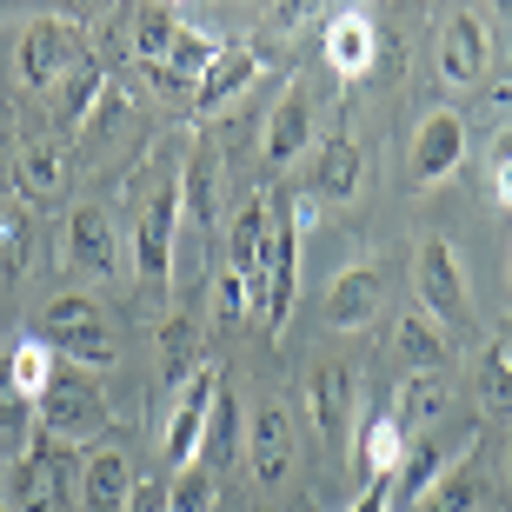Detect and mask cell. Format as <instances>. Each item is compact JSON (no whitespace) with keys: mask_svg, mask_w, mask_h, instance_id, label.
<instances>
[{"mask_svg":"<svg viewBox=\"0 0 512 512\" xmlns=\"http://www.w3.org/2000/svg\"><path fill=\"white\" fill-rule=\"evenodd\" d=\"M160 512H213V473L207 466H180L167 479V506Z\"/></svg>","mask_w":512,"mask_h":512,"instance_id":"836d02e7","label":"cell"},{"mask_svg":"<svg viewBox=\"0 0 512 512\" xmlns=\"http://www.w3.org/2000/svg\"><path fill=\"white\" fill-rule=\"evenodd\" d=\"M80 506L87 512H127L133 499V459L120 446H94V453L80 459Z\"/></svg>","mask_w":512,"mask_h":512,"instance_id":"4fadbf2b","label":"cell"},{"mask_svg":"<svg viewBox=\"0 0 512 512\" xmlns=\"http://www.w3.org/2000/svg\"><path fill=\"white\" fill-rule=\"evenodd\" d=\"M459 160H466V120L453 107H439V114H426L413 127V180L419 187H446L459 173Z\"/></svg>","mask_w":512,"mask_h":512,"instance_id":"52a82bcc","label":"cell"},{"mask_svg":"<svg viewBox=\"0 0 512 512\" xmlns=\"http://www.w3.org/2000/svg\"><path fill=\"white\" fill-rule=\"evenodd\" d=\"M506 473H512V439H506Z\"/></svg>","mask_w":512,"mask_h":512,"instance_id":"60d3db41","label":"cell"},{"mask_svg":"<svg viewBox=\"0 0 512 512\" xmlns=\"http://www.w3.org/2000/svg\"><path fill=\"white\" fill-rule=\"evenodd\" d=\"M499 7H512V0H499Z\"/></svg>","mask_w":512,"mask_h":512,"instance_id":"7bdbcfd3","label":"cell"},{"mask_svg":"<svg viewBox=\"0 0 512 512\" xmlns=\"http://www.w3.org/2000/svg\"><path fill=\"white\" fill-rule=\"evenodd\" d=\"M486 60H493L486 20H479V14H453V20H446V34H439V80H446V87H479Z\"/></svg>","mask_w":512,"mask_h":512,"instance_id":"8fae6325","label":"cell"},{"mask_svg":"<svg viewBox=\"0 0 512 512\" xmlns=\"http://www.w3.org/2000/svg\"><path fill=\"white\" fill-rule=\"evenodd\" d=\"M479 406L486 413H512V346L493 340L479 353Z\"/></svg>","mask_w":512,"mask_h":512,"instance_id":"4dcf8cb0","label":"cell"},{"mask_svg":"<svg viewBox=\"0 0 512 512\" xmlns=\"http://www.w3.org/2000/svg\"><path fill=\"white\" fill-rule=\"evenodd\" d=\"M107 87H114V80H107V67H100L94 54L80 60L74 74L60 80L54 94H60V127L67 133H80V127H94V114H100V100H107Z\"/></svg>","mask_w":512,"mask_h":512,"instance_id":"d4e9b609","label":"cell"},{"mask_svg":"<svg viewBox=\"0 0 512 512\" xmlns=\"http://www.w3.org/2000/svg\"><path fill=\"white\" fill-rule=\"evenodd\" d=\"M0 512H7V506H0Z\"/></svg>","mask_w":512,"mask_h":512,"instance_id":"ee69618b","label":"cell"},{"mask_svg":"<svg viewBox=\"0 0 512 512\" xmlns=\"http://www.w3.org/2000/svg\"><path fill=\"white\" fill-rule=\"evenodd\" d=\"M453 459H459V446H406V459L393 466V512H413L439 479L453 473Z\"/></svg>","mask_w":512,"mask_h":512,"instance_id":"d6986e66","label":"cell"},{"mask_svg":"<svg viewBox=\"0 0 512 512\" xmlns=\"http://www.w3.org/2000/svg\"><path fill=\"white\" fill-rule=\"evenodd\" d=\"M167 7H173V0H167Z\"/></svg>","mask_w":512,"mask_h":512,"instance_id":"f6af8a7d","label":"cell"},{"mask_svg":"<svg viewBox=\"0 0 512 512\" xmlns=\"http://www.w3.org/2000/svg\"><path fill=\"white\" fill-rule=\"evenodd\" d=\"M160 506H167V486H160V479H133L127 512H160Z\"/></svg>","mask_w":512,"mask_h":512,"instance_id":"ab89813d","label":"cell"},{"mask_svg":"<svg viewBox=\"0 0 512 512\" xmlns=\"http://www.w3.org/2000/svg\"><path fill=\"white\" fill-rule=\"evenodd\" d=\"M240 439H247L240 406H233V393L220 386V393H213V413H207V433H200V459H193V466H207V473L220 479L233 459H240Z\"/></svg>","mask_w":512,"mask_h":512,"instance_id":"484cf974","label":"cell"},{"mask_svg":"<svg viewBox=\"0 0 512 512\" xmlns=\"http://www.w3.org/2000/svg\"><path fill=\"white\" fill-rule=\"evenodd\" d=\"M306 147H313V100H306V87H286L273 120H266V167L273 173L293 167Z\"/></svg>","mask_w":512,"mask_h":512,"instance_id":"2e32d148","label":"cell"},{"mask_svg":"<svg viewBox=\"0 0 512 512\" xmlns=\"http://www.w3.org/2000/svg\"><path fill=\"white\" fill-rule=\"evenodd\" d=\"M366 180V153L353 133H333V140H320V167H313V193L320 200H353Z\"/></svg>","mask_w":512,"mask_h":512,"instance_id":"7402d4cb","label":"cell"},{"mask_svg":"<svg viewBox=\"0 0 512 512\" xmlns=\"http://www.w3.org/2000/svg\"><path fill=\"white\" fill-rule=\"evenodd\" d=\"M34 333L54 346V360H74V366H87V373L114 366V333H107V313H100L94 300H80V293L47 300V313H40Z\"/></svg>","mask_w":512,"mask_h":512,"instance_id":"6da1fadb","label":"cell"},{"mask_svg":"<svg viewBox=\"0 0 512 512\" xmlns=\"http://www.w3.org/2000/svg\"><path fill=\"white\" fill-rule=\"evenodd\" d=\"M40 426H47L54 439H67V446H80V439L100 426L94 386H87V380H60V373H54V386H47V399H40Z\"/></svg>","mask_w":512,"mask_h":512,"instance_id":"9a60e30c","label":"cell"},{"mask_svg":"<svg viewBox=\"0 0 512 512\" xmlns=\"http://www.w3.org/2000/svg\"><path fill=\"white\" fill-rule=\"evenodd\" d=\"M413 293H419V313H433L439 326H459L466 320V266H459L453 240L446 233H426L413 253Z\"/></svg>","mask_w":512,"mask_h":512,"instance_id":"3957f363","label":"cell"},{"mask_svg":"<svg viewBox=\"0 0 512 512\" xmlns=\"http://www.w3.org/2000/svg\"><path fill=\"white\" fill-rule=\"evenodd\" d=\"M173 220H180V200L160 193V207H153L147 220H140V233H133V266H140V280H147V286L173 280Z\"/></svg>","mask_w":512,"mask_h":512,"instance_id":"e0dca14e","label":"cell"},{"mask_svg":"<svg viewBox=\"0 0 512 512\" xmlns=\"http://www.w3.org/2000/svg\"><path fill=\"white\" fill-rule=\"evenodd\" d=\"M80 60H87V34L74 20H34L27 40H20V74H27V87H47V94L74 74Z\"/></svg>","mask_w":512,"mask_h":512,"instance_id":"277c9868","label":"cell"},{"mask_svg":"<svg viewBox=\"0 0 512 512\" xmlns=\"http://www.w3.org/2000/svg\"><path fill=\"white\" fill-rule=\"evenodd\" d=\"M67 459H74V446L40 426V433L27 439V453L14 459V473H7V512H60Z\"/></svg>","mask_w":512,"mask_h":512,"instance_id":"7a4b0ae2","label":"cell"},{"mask_svg":"<svg viewBox=\"0 0 512 512\" xmlns=\"http://www.w3.org/2000/svg\"><path fill=\"white\" fill-rule=\"evenodd\" d=\"M433 413H446V380L439 373H419V380H406L399 386V426H419V419H433Z\"/></svg>","mask_w":512,"mask_h":512,"instance_id":"d6a6232c","label":"cell"},{"mask_svg":"<svg viewBox=\"0 0 512 512\" xmlns=\"http://www.w3.org/2000/svg\"><path fill=\"white\" fill-rule=\"evenodd\" d=\"M380 293H386V273L373 260H353L333 273V286H326V326H340V333H360V326H373V313H380Z\"/></svg>","mask_w":512,"mask_h":512,"instance_id":"9c48e42d","label":"cell"},{"mask_svg":"<svg viewBox=\"0 0 512 512\" xmlns=\"http://www.w3.org/2000/svg\"><path fill=\"white\" fill-rule=\"evenodd\" d=\"M0 247H7V273H20L27 266V227L20 220H0Z\"/></svg>","mask_w":512,"mask_h":512,"instance_id":"f35d334b","label":"cell"},{"mask_svg":"<svg viewBox=\"0 0 512 512\" xmlns=\"http://www.w3.org/2000/svg\"><path fill=\"white\" fill-rule=\"evenodd\" d=\"M320 7L326 0H273V27H280V34H293V27H306V20H320Z\"/></svg>","mask_w":512,"mask_h":512,"instance_id":"8d00e7d4","label":"cell"},{"mask_svg":"<svg viewBox=\"0 0 512 512\" xmlns=\"http://www.w3.org/2000/svg\"><path fill=\"white\" fill-rule=\"evenodd\" d=\"M353 399H360V380H353V366H313V380H306V406H313V426H320L326 446H346L353 439Z\"/></svg>","mask_w":512,"mask_h":512,"instance_id":"30bf717a","label":"cell"},{"mask_svg":"<svg viewBox=\"0 0 512 512\" xmlns=\"http://www.w3.org/2000/svg\"><path fill=\"white\" fill-rule=\"evenodd\" d=\"M320 54H326V74L333 80H360L380 60V34H373V20L360 7H346V14H333L320 27Z\"/></svg>","mask_w":512,"mask_h":512,"instance_id":"ba28073f","label":"cell"},{"mask_svg":"<svg viewBox=\"0 0 512 512\" xmlns=\"http://www.w3.org/2000/svg\"><path fill=\"white\" fill-rule=\"evenodd\" d=\"M173 200H180V220H187V227L213 233V220H220V153H213V140H200V147L187 153V167L173 180Z\"/></svg>","mask_w":512,"mask_h":512,"instance_id":"5bb4252c","label":"cell"},{"mask_svg":"<svg viewBox=\"0 0 512 512\" xmlns=\"http://www.w3.org/2000/svg\"><path fill=\"white\" fill-rule=\"evenodd\" d=\"M506 286H512V260H506Z\"/></svg>","mask_w":512,"mask_h":512,"instance_id":"b9f144b4","label":"cell"},{"mask_svg":"<svg viewBox=\"0 0 512 512\" xmlns=\"http://www.w3.org/2000/svg\"><path fill=\"white\" fill-rule=\"evenodd\" d=\"M486 187L499 207H512V127L493 133V147H486Z\"/></svg>","mask_w":512,"mask_h":512,"instance_id":"d590c367","label":"cell"},{"mask_svg":"<svg viewBox=\"0 0 512 512\" xmlns=\"http://www.w3.org/2000/svg\"><path fill=\"white\" fill-rule=\"evenodd\" d=\"M213 313H220L227 326H240V320L253 313V286H247V273H233V266H227V273L213 280Z\"/></svg>","mask_w":512,"mask_h":512,"instance_id":"e575fe53","label":"cell"},{"mask_svg":"<svg viewBox=\"0 0 512 512\" xmlns=\"http://www.w3.org/2000/svg\"><path fill=\"white\" fill-rule=\"evenodd\" d=\"M240 459H247V473L260 479V486H280L286 473H293V419H286V406H253L247 413V439H240Z\"/></svg>","mask_w":512,"mask_h":512,"instance_id":"8992f818","label":"cell"},{"mask_svg":"<svg viewBox=\"0 0 512 512\" xmlns=\"http://www.w3.org/2000/svg\"><path fill=\"white\" fill-rule=\"evenodd\" d=\"M220 386H227V380H220V366H200V373L180 386L173 419H167V433H160V459H167L173 473L200 459V433H207V413H213V393H220Z\"/></svg>","mask_w":512,"mask_h":512,"instance_id":"5b68a950","label":"cell"},{"mask_svg":"<svg viewBox=\"0 0 512 512\" xmlns=\"http://www.w3.org/2000/svg\"><path fill=\"white\" fill-rule=\"evenodd\" d=\"M346 512H393V473H386V479H366V493L353 499Z\"/></svg>","mask_w":512,"mask_h":512,"instance_id":"74e56055","label":"cell"},{"mask_svg":"<svg viewBox=\"0 0 512 512\" xmlns=\"http://www.w3.org/2000/svg\"><path fill=\"white\" fill-rule=\"evenodd\" d=\"M266 240H273V200H247V207L233 213V227H227V266L233 273H260V260H266Z\"/></svg>","mask_w":512,"mask_h":512,"instance_id":"cb8c5ba5","label":"cell"},{"mask_svg":"<svg viewBox=\"0 0 512 512\" xmlns=\"http://www.w3.org/2000/svg\"><path fill=\"white\" fill-rule=\"evenodd\" d=\"M346 446H353L360 479H386L399 459H406V426H399L393 413H373V419H360V426H353V439H346Z\"/></svg>","mask_w":512,"mask_h":512,"instance_id":"ffe728a7","label":"cell"},{"mask_svg":"<svg viewBox=\"0 0 512 512\" xmlns=\"http://www.w3.org/2000/svg\"><path fill=\"white\" fill-rule=\"evenodd\" d=\"M393 346H399V360L419 366V373H446V360H453V340H446V326L433 320V313H399L393 326Z\"/></svg>","mask_w":512,"mask_h":512,"instance_id":"603a6c76","label":"cell"},{"mask_svg":"<svg viewBox=\"0 0 512 512\" xmlns=\"http://www.w3.org/2000/svg\"><path fill=\"white\" fill-rule=\"evenodd\" d=\"M193 346H200V320H193V313H173V320L160 326V340H153V353H160V360H153L160 393H180V386L200 373V353H193Z\"/></svg>","mask_w":512,"mask_h":512,"instance_id":"44dd1931","label":"cell"},{"mask_svg":"<svg viewBox=\"0 0 512 512\" xmlns=\"http://www.w3.org/2000/svg\"><path fill=\"white\" fill-rule=\"evenodd\" d=\"M253 80H260V47H247V40H227V47L213 54V67L200 74V87H193V107H200V114H213V107H233V100L247 94Z\"/></svg>","mask_w":512,"mask_h":512,"instance_id":"7c38bea8","label":"cell"},{"mask_svg":"<svg viewBox=\"0 0 512 512\" xmlns=\"http://www.w3.org/2000/svg\"><path fill=\"white\" fill-rule=\"evenodd\" d=\"M67 260L80 273H114L120 266V240H114V220L100 207H74L67 213Z\"/></svg>","mask_w":512,"mask_h":512,"instance_id":"ac0fdd59","label":"cell"},{"mask_svg":"<svg viewBox=\"0 0 512 512\" xmlns=\"http://www.w3.org/2000/svg\"><path fill=\"white\" fill-rule=\"evenodd\" d=\"M173 40H180V20L167 14V0H140V7H133V40L127 47L147 60V67H167Z\"/></svg>","mask_w":512,"mask_h":512,"instance_id":"f1b7e54d","label":"cell"},{"mask_svg":"<svg viewBox=\"0 0 512 512\" xmlns=\"http://www.w3.org/2000/svg\"><path fill=\"white\" fill-rule=\"evenodd\" d=\"M60 180H67V167H60L54 147H40V140H34V147L14 153V193L27 200V207H47V200L60 193Z\"/></svg>","mask_w":512,"mask_h":512,"instance_id":"83f0119b","label":"cell"},{"mask_svg":"<svg viewBox=\"0 0 512 512\" xmlns=\"http://www.w3.org/2000/svg\"><path fill=\"white\" fill-rule=\"evenodd\" d=\"M7 373H14V393L27 399V406H40L47 399V386H54V346L40 340V333H27V340H14L7 346Z\"/></svg>","mask_w":512,"mask_h":512,"instance_id":"4316f807","label":"cell"},{"mask_svg":"<svg viewBox=\"0 0 512 512\" xmlns=\"http://www.w3.org/2000/svg\"><path fill=\"white\" fill-rule=\"evenodd\" d=\"M479 499H486V479H479L473 466H453L413 512H479Z\"/></svg>","mask_w":512,"mask_h":512,"instance_id":"f546056e","label":"cell"},{"mask_svg":"<svg viewBox=\"0 0 512 512\" xmlns=\"http://www.w3.org/2000/svg\"><path fill=\"white\" fill-rule=\"evenodd\" d=\"M220 47H227V40L200 34V27H180V40H173V54H167V74L187 80V87H200V74L213 67V54H220Z\"/></svg>","mask_w":512,"mask_h":512,"instance_id":"1f68e13d","label":"cell"}]
</instances>
